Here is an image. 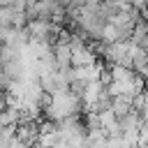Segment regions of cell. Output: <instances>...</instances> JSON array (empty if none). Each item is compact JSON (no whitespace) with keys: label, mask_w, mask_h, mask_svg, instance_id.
Masks as SVG:
<instances>
[{"label":"cell","mask_w":148,"mask_h":148,"mask_svg":"<svg viewBox=\"0 0 148 148\" xmlns=\"http://www.w3.org/2000/svg\"><path fill=\"white\" fill-rule=\"evenodd\" d=\"M72 53H74V58H72V60H74V67H88V65H95V62H97V53H95V49L90 46V42L72 49Z\"/></svg>","instance_id":"1"},{"label":"cell","mask_w":148,"mask_h":148,"mask_svg":"<svg viewBox=\"0 0 148 148\" xmlns=\"http://www.w3.org/2000/svg\"><path fill=\"white\" fill-rule=\"evenodd\" d=\"M134 109V99L132 97H123V95H116L113 97V104H111V111L118 116V118H123V116H127L130 111Z\"/></svg>","instance_id":"2"},{"label":"cell","mask_w":148,"mask_h":148,"mask_svg":"<svg viewBox=\"0 0 148 148\" xmlns=\"http://www.w3.org/2000/svg\"><path fill=\"white\" fill-rule=\"evenodd\" d=\"M104 0H86V5H102Z\"/></svg>","instance_id":"3"},{"label":"cell","mask_w":148,"mask_h":148,"mask_svg":"<svg viewBox=\"0 0 148 148\" xmlns=\"http://www.w3.org/2000/svg\"><path fill=\"white\" fill-rule=\"evenodd\" d=\"M32 148H46V146H42V143H35V146H32Z\"/></svg>","instance_id":"4"}]
</instances>
